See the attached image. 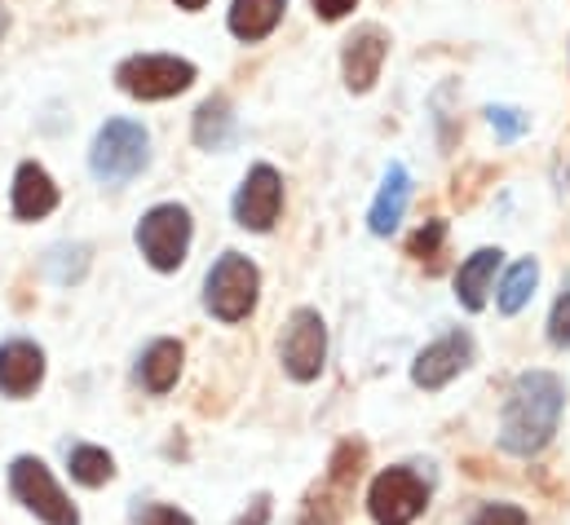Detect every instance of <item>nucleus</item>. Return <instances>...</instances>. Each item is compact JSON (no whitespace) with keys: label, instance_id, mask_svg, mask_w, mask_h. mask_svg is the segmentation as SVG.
I'll return each instance as SVG.
<instances>
[{"label":"nucleus","instance_id":"a878e982","mask_svg":"<svg viewBox=\"0 0 570 525\" xmlns=\"http://www.w3.org/2000/svg\"><path fill=\"white\" fill-rule=\"evenodd\" d=\"M138 522L142 525H195L181 508H173V504H146Z\"/></svg>","mask_w":570,"mask_h":525},{"label":"nucleus","instance_id":"b1692460","mask_svg":"<svg viewBox=\"0 0 570 525\" xmlns=\"http://www.w3.org/2000/svg\"><path fill=\"white\" fill-rule=\"evenodd\" d=\"M469 525H531V517L522 508H513V504H487Z\"/></svg>","mask_w":570,"mask_h":525},{"label":"nucleus","instance_id":"5701e85b","mask_svg":"<svg viewBox=\"0 0 570 525\" xmlns=\"http://www.w3.org/2000/svg\"><path fill=\"white\" fill-rule=\"evenodd\" d=\"M549 340L558 349H570V278L562 287V296L553 300V314H549Z\"/></svg>","mask_w":570,"mask_h":525},{"label":"nucleus","instance_id":"4be33fe9","mask_svg":"<svg viewBox=\"0 0 570 525\" xmlns=\"http://www.w3.org/2000/svg\"><path fill=\"white\" fill-rule=\"evenodd\" d=\"M487 120H491V129H495L500 141H518L522 132L531 129V116H522V111H513V107H491Z\"/></svg>","mask_w":570,"mask_h":525},{"label":"nucleus","instance_id":"ddd939ff","mask_svg":"<svg viewBox=\"0 0 570 525\" xmlns=\"http://www.w3.org/2000/svg\"><path fill=\"white\" fill-rule=\"evenodd\" d=\"M407 199H412V172L403 164H390L385 177H381V190L367 208V230L372 235H394L403 212H407Z\"/></svg>","mask_w":570,"mask_h":525},{"label":"nucleus","instance_id":"393cba45","mask_svg":"<svg viewBox=\"0 0 570 525\" xmlns=\"http://www.w3.org/2000/svg\"><path fill=\"white\" fill-rule=\"evenodd\" d=\"M442 239H446V226H442V221H429L425 230H416V235H412V244H407V248H412V257H421V261H425V257H438Z\"/></svg>","mask_w":570,"mask_h":525},{"label":"nucleus","instance_id":"bb28decb","mask_svg":"<svg viewBox=\"0 0 570 525\" xmlns=\"http://www.w3.org/2000/svg\"><path fill=\"white\" fill-rule=\"evenodd\" d=\"M354 4H358V0H314V13H318L323 22H341Z\"/></svg>","mask_w":570,"mask_h":525},{"label":"nucleus","instance_id":"9d476101","mask_svg":"<svg viewBox=\"0 0 570 525\" xmlns=\"http://www.w3.org/2000/svg\"><path fill=\"white\" fill-rule=\"evenodd\" d=\"M469 363H473V336L469 331H446V336H438L433 345H425L421 354H416V363H412V385L416 389H446L460 372H469Z\"/></svg>","mask_w":570,"mask_h":525},{"label":"nucleus","instance_id":"9b49d317","mask_svg":"<svg viewBox=\"0 0 570 525\" xmlns=\"http://www.w3.org/2000/svg\"><path fill=\"white\" fill-rule=\"evenodd\" d=\"M390 58V36L381 27H358L341 49V76L350 93H372L381 80V67Z\"/></svg>","mask_w":570,"mask_h":525},{"label":"nucleus","instance_id":"20e7f679","mask_svg":"<svg viewBox=\"0 0 570 525\" xmlns=\"http://www.w3.org/2000/svg\"><path fill=\"white\" fill-rule=\"evenodd\" d=\"M9 495L45 525H80L76 504L62 495V486L53 482V473L45 468V459L36 455H18L9 464Z\"/></svg>","mask_w":570,"mask_h":525},{"label":"nucleus","instance_id":"0eeeda50","mask_svg":"<svg viewBox=\"0 0 570 525\" xmlns=\"http://www.w3.org/2000/svg\"><path fill=\"white\" fill-rule=\"evenodd\" d=\"M138 248L159 274L181 269L190 252V212L181 204H155L138 221Z\"/></svg>","mask_w":570,"mask_h":525},{"label":"nucleus","instance_id":"f257e3e1","mask_svg":"<svg viewBox=\"0 0 570 525\" xmlns=\"http://www.w3.org/2000/svg\"><path fill=\"white\" fill-rule=\"evenodd\" d=\"M562 406H567V385L553 372H522L500 410V450L531 459L540 455L558 424H562Z\"/></svg>","mask_w":570,"mask_h":525},{"label":"nucleus","instance_id":"dca6fc26","mask_svg":"<svg viewBox=\"0 0 570 525\" xmlns=\"http://www.w3.org/2000/svg\"><path fill=\"white\" fill-rule=\"evenodd\" d=\"M284 9H287V0H235L226 27H230V36H239L244 44H257V40H266V36L284 22Z\"/></svg>","mask_w":570,"mask_h":525},{"label":"nucleus","instance_id":"423d86ee","mask_svg":"<svg viewBox=\"0 0 570 525\" xmlns=\"http://www.w3.org/2000/svg\"><path fill=\"white\" fill-rule=\"evenodd\" d=\"M429 508V482L416 468H385L367 486V513L376 525H412Z\"/></svg>","mask_w":570,"mask_h":525},{"label":"nucleus","instance_id":"c756f323","mask_svg":"<svg viewBox=\"0 0 570 525\" xmlns=\"http://www.w3.org/2000/svg\"><path fill=\"white\" fill-rule=\"evenodd\" d=\"M4 27H9V18H4V9H0V36H4Z\"/></svg>","mask_w":570,"mask_h":525},{"label":"nucleus","instance_id":"2eb2a0df","mask_svg":"<svg viewBox=\"0 0 570 525\" xmlns=\"http://www.w3.org/2000/svg\"><path fill=\"white\" fill-rule=\"evenodd\" d=\"M500 261H504L500 248H478L469 261L460 265V274H455V300H460L469 314H478V309L487 305V296H491V287H495Z\"/></svg>","mask_w":570,"mask_h":525},{"label":"nucleus","instance_id":"aec40b11","mask_svg":"<svg viewBox=\"0 0 570 525\" xmlns=\"http://www.w3.org/2000/svg\"><path fill=\"white\" fill-rule=\"evenodd\" d=\"M535 283H540V265L531 261H518L509 274H504V283L495 287V305H500V314H518V309H527V300L535 296Z\"/></svg>","mask_w":570,"mask_h":525},{"label":"nucleus","instance_id":"6ab92c4d","mask_svg":"<svg viewBox=\"0 0 570 525\" xmlns=\"http://www.w3.org/2000/svg\"><path fill=\"white\" fill-rule=\"evenodd\" d=\"M67 468H71V477H76L80 486H89V491H94V486H107V482L116 477V459H111L102 446H85V442L67 450Z\"/></svg>","mask_w":570,"mask_h":525},{"label":"nucleus","instance_id":"c85d7f7f","mask_svg":"<svg viewBox=\"0 0 570 525\" xmlns=\"http://www.w3.org/2000/svg\"><path fill=\"white\" fill-rule=\"evenodd\" d=\"M208 0H177V9H186V13H195V9H204Z\"/></svg>","mask_w":570,"mask_h":525},{"label":"nucleus","instance_id":"6e6552de","mask_svg":"<svg viewBox=\"0 0 570 525\" xmlns=\"http://www.w3.org/2000/svg\"><path fill=\"white\" fill-rule=\"evenodd\" d=\"M279 358H284V372L296 385H309L323 376V363H327V327H323V314L301 305L292 309L284 327V345H279Z\"/></svg>","mask_w":570,"mask_h":525},{"label":"nucleus","instance_id":"cd10ccee","mask_svg":"<svg viewBox=\"0 0 570 525\" xmlns=\"http://www.w3.org/2000/svg\"><path fill=\"white\" fill-rule=\"evenodd\" d=\"M239 525H271V495H257L248 504V513L239 517Z\"/></svg>","mask_w":570,"mask_h":525},{"label":"nucleus","instance_id":"f03ea898","mask_svg":"<svg viewBox=\"0 0 570 525\" xmlns=\"http://www.w3.org/2000/svg\"><path fill=\"white\" fill-rule=\"evenodd\" d=\"M150 164V137L138 120H107L98 137H94V150H89V168L98 181L107 186H125L134 181Z\"/></svg>","mask_w":570,"mask_h":525},{"label":"nucleus","instance_id":"f3484780","mask_svg":"<svg viewBox=\"0 0 570 525\" xmlns=\"http://www.w3.org/2000/svg\"><path fill=\"white\" fill-rule=\"evenodd\" d=\"M195 146H204V150H226L230 141H235V111H230V98H208V102H199V111H195Z\"/></svg>","mask_w":570,"mask_h":525},{"label":"nucleus","instance_id":"a211bd4d","mask_svg":"<svg viewBox=\"0 0 570 525\" xmlns=\"http://www.w3.org/2000/svg\"><path fill=\"white\" fill-rule=\"evenodd\" d=\"M181 358H186V349L177 340H155L142 354V363H138V376H142L146 389L150 394H168L177 385V376H181Z\"/></svg>","mask_w":570,"mask_h":525},{"label":"nucleus","instance_id":"7ed1b4c3","mask_svg":"<svg viewBox=\"0 0 570 525\" xmlns=\"http://www.w3.org/2000/svg\"><path fill=\"white\" fill-rule=\"evenodd\" d=\"M257 291H262V274L239 252H222V261L204 278V305L222 323H244L257 309Z\"/></svg>","mask_w":570,"mask_h":525},{"label":"nucleus","instance_id":"f8f14e48","mask_svg":"<svg viewBox=\"0 0 570 525\" xmlns=\"http://www.w3.org/2000/svg\"><path fill=\"white\" fill-rule=\"evenodd\" d=\"M45 380V349L31 340H4L0 345V394L31 397Z\"/></svg>","mask_w":570,"mask_h":525},{"label":"nucleus","instance_id":"412c9836","mask_svg":"<svg viewBox=\"0 0 570 525\" xmlns=\"http://www.w3.org/2000/svg\"><path fill=\"white\" fill-rule=\"evenodd\" d=\"M85 269H89V248H85V244H58V248L45 257V274H49L53 283H76Z\"/></svg>","mask_w":570,"mask_h":525},{"label":"nucleus","instance_id":"39448f33","mask_svg":"<svg viewBox=\"0 0 570 525\" xmlns=\"http://www.w3.org/2000/svg\"><path fill=\"white\" fill-rule=\"evenodd\" d=\"M116 85L138 102H164L195 85V62L173 53H138L116 67Z\"/></svg>","mask_w":570,"mask_h":525},{"label":"nucleus","instance_id":"4468645a","mask_svg":"<svg viewBox=\"0 0 570 525\" xmlns=\"http://www.w3.org/2000/svg\"><path fill=\"white\" fill-rule=\"evenodd\" d=\"M58 208V186L40 164H22L13 172V217L18 221H40Z\"/></svg>","mask_w":570,"mask_h":525},{"label":"nucleus","instance_id":"1a4fd4ad","mask_svg":"<svg viewBox=\"0 0 570 525\" xmlns=\"http://www.w3.org/2000/svg\"><path fill=\"white\" fill-rule=\"evenodd\" d=\"M279 212H284V177L271 164L248 168L244 186L235 190V221L253 235H266V230H275Z\"/></svg>","mask_w":570,"mask_h":525}]
</instances>
